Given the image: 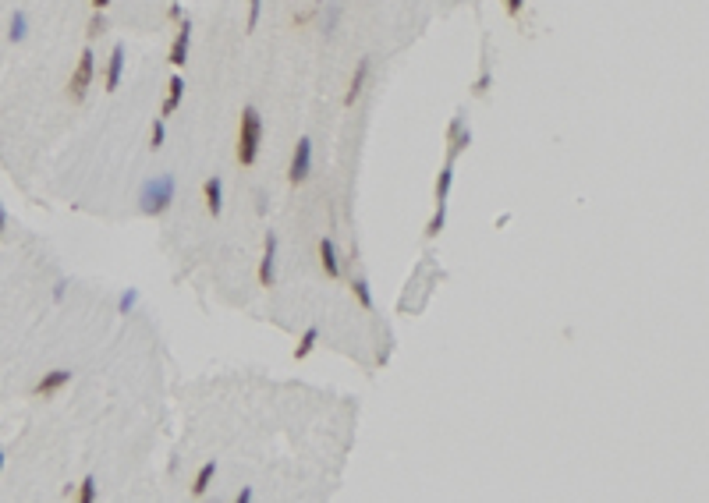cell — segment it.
Returning a JSON list of instances; mask_svg holds the SVG:
<instances>
[{
    "label": "cell",
    "mask_w": 709,
    "mask_h": 503,
    "mask_svg": "<svg viewBox=\"0 0 709 503\" xmlns=\"http://www.w3.org/2000/svg\"><path fill=\"white\" fill-rule=\"evenodd\" d=\"M174 191H177L174 174H160V177L146 181L142 191H139V210H142L146 217H160V213L174 203Z\"/></svg>",
    "instance_id": "cell-1"
},
{
    "label": "cell",
    "mask_w": 709,
    "mask_h": 503,
    "mask_svg": "<svg viewBox=\"0 0 709 503\" xmlns=\"http://www.w3.org/2000/svg\"><path fill=\"white\" fill-rule=\"evenodd\" d=\"M259 142H262V117L255 107L241 110V132H238V163L252 167L259 156Z\"/></svg>",
    "instance_id": "cell-2"
},
{
    "label": "cell",
    "mask_w": 709,
    "mask_h": 503,
    "mask_svg": "<svg viewBox=\"0 0 709 503\" xmlns=\"http://www.w3.org/2000/svg\"><path fill=\"white\" fill-rule=\"evenodd\" d=\"M93 75H96V57H93V50H82L78 68H75V75H71V82H68L71 99H85V89L93 85Z\"/></svg>",
    "instance_id": "cell-3"
},
{
    "label": "cell",
    "mask_w": 709,
    "mask_h": 503,
    "mask_svg": "<svg viewBox=\"0 0 709 503\" xmlns=\"http://www.w3.org/2000/svg\"><path fill=\"white\" fill-rule=\"evenodd\" d=\"M312 170V139H298L295 146V156H291V167H288V181L291 184H302Z\"/></svg>",
    "instance_id": "cell-4"
},
{
    "label": "cell",
    "mask_w": 709,
    "mask_h": 503,
    "mask_svg": "<svg viewBox=\"0 0 709 503\" xmlns=\"http://www.w3.org/2000/svg\"><path fill=\"white\" fill-rule=\"evenodd\" d=\"M274 280H277V234L270 231V234H266V252L259 259V284L262 287H274Z\"/></svg>",
    "instance_id": "cell-5"
},
{
    "label": "cell",
    "mask_w": 709,
    "mask_h": 503,
    "mask_svg": "<svg viewBox=\"0 0 709 503\" xmlns=\"http://www.w3.org/2000/svg\"><path fill=\"white\" fill-rule=\"evenodd\" d=\"M468 146H472V132L465 128V121H461V117H454V121H451V128H447V160L454 163V160H458V156H461Z\"/></svg>",
    "instance_id": "cell-6"
},
{
    "label": "cell",
    "mask_w": 709,
    "mask_h": 503,
    "mask_svg": "<svg viewBox=\"0 0 709 503\" xmlns=\"http://www.w3.org/2000/svg\"><path fill=\"white\" fill-rule=\"evenodd\" d=\"M189 46H192V25H189V18H185L181 29H177V36H174V43H170L167 61H170L174 68H181V64L189 61Z\"/></svg>",
    "instance_id": "cell-7"
},
{
    "label": "cell",
    "mask_w": 709,
    "mask_h": 503,
    "mask_svg": "<svg viewBox=\"0 0 709 503\" xmlns=\"http://www.w3.org/2000/svg\"><path fill=\"white\" fill-rule=\"evenodd\" d=\"M68 383H71V369H53V372H46V376L36 383L32 393H36V397H53V393L64 390Z\"/></svg>",
    "instance_id": "cell-8"
},
{
    "label": "cell",
    "mask_w": 709,
    "mask_h": 503,
    "mask_svg": "<svg viewBox=\"0 0 709 503\" xmlns=\"http://www.w3.org/2000/svg\"><path fill=\"white\" fill-rule=\"evenodd\" d=\"M203 195H206V210L213 217H220V210H224V181L220 177H206L203 181Z\"/></svg>",
    "instance_id": "cell-9"
},
{
    "label": "cell",
    "mask_w": 709,
    "mask_h": 503,
    "mask_svg": "<svg viewBox=\"0 0 709 503\" xmlns=\"http://www.w3.org/2000/svg\"><path fill=\"white\" fill-rule=\"evenodd\" d=\"M366 78H369V57H362V61H359V68H354V75H351V85H347V96H344V107H351L354 99L362 96V89H366Z\"/></svg>",
    "instance_id": "cell-10"
},
{
    "label": "cell",
    "mask_w": 709,
    "mask_h": 503,
    "mask_svg": "<svg viewBox=\"0 0 709 503\" xmlns=\"http://www.w3.org/2000/svg\"><path fill=\"white\" fill-rule=\"evenodd\" d=\"M121 75H124V46L117 43V46L110 50V64H107V92H117Z\"/></svg>",
    "instance_id": "cell-11"
},
{
    "label": "cell",
    "mask_w": 709,
    "mask_h": 503,
    "mask_svg": "<svg viewBox=\"0 0 709 503\" xmlns=\"http://www.w3.org/2000/svg\"><path fill=\"white\" fill-rule=\"evenodd\" d=\"M181 96H185V82L177 78V75H170V82H167V99H163V117H170L177 107H181Z\"/></svg>",
    "instance_id": "cell-12"
},
{
    "label": "cell",
    "mask_w": 709,
    "mask_h": 503,
    "mask_svg": "<svg viewBox=\"0 0 709 503\" xmlns=\"http://www.w3.org/2000/svg\"><path fill=\"white\" fill-rule=\"evenodd\" d=\"M319 262H323L326 276H340V259H337V245H333L330 238H323V241H319Z\"/></svg>",
    "instance_id": "cell-13"
},
{
    "label": "cell",
    "mask_w": 709,
    "mask_h": 503,
    "mask_svg": "<svg viewBox=\"0 0 709 503\" xmlns=\"http://www.w3.org/2000/svg\"><path fill=\"white\" fill-rule=\"evenodd\" d=\"M213 475H217V461H206L203 468H199V475H196V482H192V496H203L206 489H210V482H213Z\"/></svg>",
    "instance_id": "cell-14"
},
{
    "label": "cell",
    "mask_w": 709,
    "mask_h": 503,
    "mask_svg": "<svg viewBox=\"0 0 709 503\" xmlns=\"http://www.w3.org/2000/svg\"><path fill=\"white\" fill-rule=\"evenodd\" d=\"M451 181H454V163L447 160V167L440 170V177H436V203H447V195H451Z\"/></svg>",
    "instance_id": "cell-15"
},
{
    "label": "cell",
    "mask_w": 709,
    "mask_h": 503,
    "mask_svg": "<svg viewBox=\"0 0 709 503\" xmlns=\"http://www.w3.org/2000/svg\"><path fill=\"white\" fill-rule=\"evenodd\" d=\"M316 344H319V326H309V330H305V337H302V340H298V348H295V358H309Z\"/></svg>",
    "instance_id": "cell-16"
},
{
    "label": "cell",
    "mask_w": 709,
    "mask_h": 503,
    "mask_svg": "<svg viewBox=\"0 0 709 503\" xmlns=\"http://www.w3.org/2000/svg\"><path fill=\"white\" fill-rule=\"evenodd\" d=\"M351 291H354V298H359V305L366 309V312H373V291H369V284L359 276V280H351Z\"/></svg>",
    "instance_id": "cell-17"
},
{
    "label": "cell",
    "mask_w": 709,
    "mask_h": 503,
    "mask_svg": "<svg viewBox=\"0 0 709 503\" xmlns=\"http://www.w3.org/2000/svg\"><path fill=\"white\" fill-rule=\"evenodd\" d=\"M443 220H447V203H436V213H433V220L426 224V238H436V234L443 231Z\"/></svg>",
    "instance_id": "cell-18"
},
{
    "label": "cell",
    "mask_w": 709,
    "mask_h": 503,
    "mask_svg": "<svg viewBox=\"0 0 709 503\" xmlns=\"http://www.w3.org/2000/svg\"><path fill=\"white\" fill-rule=\"evenodd\" d=\"M163 139H167V128H163V117H156L153 128H149V149L156 153V149L163 146Z\"/></svg>",
    "instance_id": "cell-19"
},
{
    "label": "cell",
    "mask_w": 709,
    "mask_h": 503,
    "mask_svg": "<svg viewBox=\"0 0 709 503\" xmlns=\"http://www.w3.org/2000/svg\"><path fill=\"white\" fill-rule=\"evenodd\" d=\"M78 499H82V503H96V478H85V482H82Z\"/></svg>",
    "instance_id": "cell-20"
},
{
    "label": "cell",
    "mask_w": 709,
    "mask_h": 503,
    "mask_svg": "<svg viewBox=\"0 0 709 503\" xmlns=\"http://www.w3.org/2000/svg\"><path fill=\"white\" fill-rule=\"evenodd\" d=\"M25 29H29V22H25V15L18 11L15 18H11V39L18 43V39H25Z\"/></svg>",
    "instance_id": "cell-21"
},
{
    "label": "cell",
    "mask_w": 709,
    "mask_h": 503,
    "mask_svg": "<svg viewBox=\"0 0 709 503\" xmlns=\"http://www.w3.org/2000/svg\"><path fill=\"white\" fill-rule=\"evenodd\" d=\"M135 301H139V294H135V291L121 294V298H117V312H124V316H128V312L135 309Z\"/></svg>",
    "instance_id": "cell-22"
},
{
    "label": "cell",
    "mask_w": 709,
    "mask_h": 503,
    "mask_svg": "<svg viewBox=\"0 0 709 503\" xmlns=\"http://www.w3.org/2000/svg\"><path fill=\"white\" fill-rule=\"evenodd\" d=\"M259 11H262V0H248V29L259 25Z\"/></svg>",
    "instance_id": "cell-23"
},
{
    "label": "cell",
    "mask_w": 709,
    "mask_h": 503,
    "mask_svg": "<svg viewBox=\"0 0 709 503\" xmlns=\"http://www.w3.org/2000/svg\"><path fill=\"white\" fill-rule=\"evenodd\" d=\"M490 89V68H483V75H479V82H475V96H483Z\"/></svg>",
    "instance_id": "cell-24"
},
{
    "label": "cell",
    "mask_w": 709,
    "mask_h": 503,
    "mask_svg": "<svg viewBox=\"0 0 709 503\" xmlns=\"http://www.w3.org/2000/svg\"><path fill=\"white\" fill-rule=\"evenodd\" d=\"M103 29H107V22H103V15H96V18H93V22H89V36H100V32H103Z\"/></svg>",
    "instance_id": "cell-25"
},
{
    "label": "cell",
    "mask_w": 709,
    "mask_h": 503,
    "mask_svg": "<svg viewBox=\"0 0 709 503\" xmlns=\"http://www.w3.org/2000/svg\"><path fill=\"white\" fill-rule=\"evenodd\" d=\"M521 4H525V0H507V15H511V18H514V15H518V11H521Z\"/></svg>",
    "instance_id": "cell-26"
},
{
    "label": "cell",
    "mask_w": 709,
    "mask_h": 503,
    "mask_svg": "<svg viewBox=\"0 0 709 503\" xmlns=\"http://www.w3.org/2000/svg\"><path fill=\"white\" fill-rule=\"evenodd\" d=\"M4 231H8V210L0 206V234H4Z\"/></svg>",
    "instance_id": "cell-27"
},
{
    "label": "cell",
    "mask_w": 709,
    "mask_h": 503,
    "mask_svg": "<svg viewBox=\"0 0 709 503\" xmlns=\"http://www.w3.org/2000/svg\"><path fill=\"white\" fill-rule=\"evenodd\" d=\"M93 8H96V11H103V8H110V0H93Z\"/></svg>",
    "instance_id": "cell-28"
},
{
    "label": "cell",
    "mask_w": 709,
    "mask_h": 503,
    "mask_svg": "<svg viewBox=\"0 0 709 503\" xmlns=\"http://www.w3.org/2000/svg\"><path fill=\"white\" fill-rule=\"evenodd\" d=\"M0 468H4V450H0Z\"/></svg>",
    "instance_id": "cell-29"
}]
</instances>
